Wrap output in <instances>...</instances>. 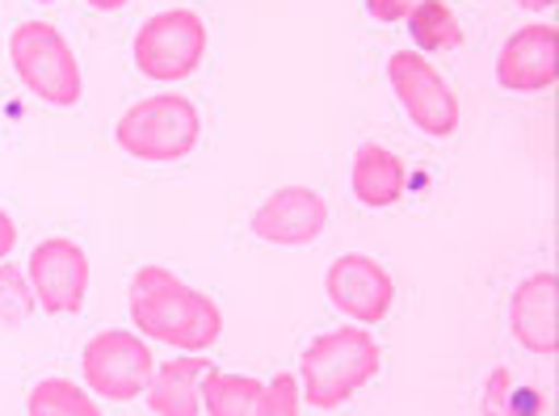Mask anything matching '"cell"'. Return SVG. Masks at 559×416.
Instances as JSON below:
<instances>
[{
    "mask_svg": "<svg viewBox=\"0 0 559 416\" xmlns=\"http://www.w3.org/2000/svg\"><path fill=\"white\" fill-rule=\"evenodd\" d=\"M559 29L551 22H531L504 38L497 56V84L509 93H547L556 84Z\"/></svg>",
    "mask_w": 559,
    "mask_h": 416,
    "instance_id": "cell-11",
    "label": "cell"
},
{
    "mask_svg": "<svg viewBox=\"0 0 559 416\" xmlns=\"http://www.w3.org/2000/svg\"><path fill=\"white\" fill-rule=\"evenodd\" d=\"M29 416H102L97 400L88 395V388L72 383V379H38L29 388L26 400Z\"/></svg>",
    "mask_w": 559,
    "mask_h": 416,
    "instance_id": "cell-17",
    "label": "cell"
},
{
    "mask_svg": "<svg viewBox=\"0 0 559 416\" xmlns=\"http://www.w3.org/2000/svg\"><path fill=\"white\" fill-rule=\"evenodd\" d=\"M509 329L522 349H531L538 358L556 354V274L551 270H538L513 286Z\"/></svg>",
    "mask_w": 559,
    "mask_h": 416,
    "instance_id": "cell-12",
    "label": "cell"
},
{
    "mask_svg": "<svg viewBox=\"0 0 559 416\" xmlns=\"http://www.w3.org/2000/svg\"><path fill=\"white\" fill-rule=\"evenodd\" d=\"M518 4H522V9H534V13H543V9H551L556 0H518Z\"/></svg>",
    "mask_w": 559,
    "mask_h": 416,
    "instance_id": "cell-24",
    "label": "cell"
},
{
    "mask_svg": "<svg viewBox=\"0 0 559 416\" xmlns=\"http://www.w3.org/2000/svg\"><path fill=\"white\" fill-rule=\"evenodd\" d=\"M152 370H156L152 345L140 333H127V329H102L81 354L84 388L102 395V400H114V404L140 400L147 391Z\"/></svg>",
    "mask_w": 559,
    "mask_h": 416,
    "instance_id": "cell-6",
    "label": "cell"
},
{
    "mask_svg": "<svg viewBox=\"0 0 559 416\" xmlns=\"http://www.w3.org/2000/svg\"><path fill=\"white\" fill-rule=\"evenodd\" d=\"M131 324L143 341L173 345L181 354H206L224 336V311L211 295L186 286L165 265H140L127 290Z\"/></svg>",
    "mask_w": 559,
    "mask_h": 416,
    "instance_id": "cell-1",
    "label": "cell"
},
{
    "mask_svg": "<svg viewBox=\"0 0 559 416\" xmlns=\"http://www.w3.org/2000/svg\"><path fill=\"white\" fill-rule=\"evenodd\" d=\"M26 282L43 316H76L88 299V252L68 236H47L29 249Z\"/></svg>",
    "mask_w": 559,
    "mask_h": 416,
    "instance_id": "cell-8",
    "label": "cell"
},
{
    "mask_svg": "<svg viewBox=\"0 0 559 416\" xmlns=\"http://www.w3.org/2000/svg\"><path fill=\"white\" fill-rule=\"evenodd\" d=\"M252 236L265 245H282V249H304L311 240L324 236L329 227V202L308 186H282L252 211Z\"/></svg>",
    "mask_w": 559,
    "mask_h": 416,
    "instance_id": "cell-10",
    "label": "cell"
},
{
    "mask_svg": "<svg viewBox=\"0 0 559 416\" xmlns=\"http://www.w3.org/2000/svg\"><path fill=\"white\" fill-rule=\"evenodd\" d=\"M135 68L147 81H186L194 76L206 56V26L194 9H165L152 13L131 43Z\"/></svg>",
    "mask_w": 559,
    "mask_h": 416,
    "instance_id": "cell-5",
    "label": "cell"
},
{
    "mask_svg": "<svg viewBox=\"0 0 559 416\" xmlns=\"http://www.w3.org/2000/svg\"><path fill=\"white\" fill-rule=\"evenodd\" d=\"M202 139V114L181 93L143 97L131 110H122L114 127V143L143 165H177L186 161Z\"/></svg>",
    "mask_w": 559,
    "mask_h": 416,
    "instance_id": "cell-3",
    "label": "cell"
},
{
    "mask_svg": "<svg viewBox=\"0 0 559 416\" xmlns=\"http://www.w3.org/2000/svg\"><path fill=\"white\" fill-rule=\"evenodd\" d=\"M349 190L370 211L395 206L404 198V190H408V168H404V161L395 156L392 147L362 143L354 152V165H349Z\"/></svg>",
    "mask_w": 559,
    "mask_h": 416,
    "instance_id": "cell-14",
    "label": "cell"
},
{
    "mask_svg": "<svg viewBox=\"0 0 559 416\" xmlns=\"http://www.w3.org/2000/svg\"><path fill=\"white\" fill-rule=\"evenodd\" d=\"M388 81H392L395 102L404 106L408 122L417 127L420 135L447 139L459 131V118H463L459 97H454V88L447 84V76L420 56V51H413V47L392 51V59H388Z\"/></svg>",
    "mask_w": 559,
    "mask_h": 416,
    "instance_id": "cell-7",
    "label": "cell"
},
{
    "mask_svg": "<svg viewBox=\"0 0 559 416\" xmlns=\"http://www.w3.org/2000/svg\"><path fill=\"white\" fill-rule=\"evenodd\" d=\"M261 388L249 375H227V370H206L202 379V413L206 416H257Z\"/></svg>",
    "mask_w": 559,
    "mask_h": 416,
    "instance_id": "cell-16",
    "label": "cell"
},
{
    "mask_svg": "<svg viewBox=\"0 0 559 416\" xmlns=\"http://www.w3.org/2000/svg\"><path fill=\"white\" fill-rule=\"evenodd\" d=\"M9 63L29 93L56 110H72L84 97V76L72 43L51 22H22L9 34Z\"/></svg>",
    "mask_w": 559,
    "mask_h": 416,
    "instance_id": "cell-4",
    "label": "cell"
},
{
    "mask_svg": "<svg viewBox=\"0 0 559 416\" xmlns=\"http://www.w3.org/2000/svg\"><path fill=\"white\" fill-rule=\"evenodd\" d=\"M17 245V223L9 211H0V261H9V252Z\"/></svg>",
    "mask_w": 559,
    "mask_h": 416,
    "instance_id": "cell-22",
    "label": "cell"
},
{
    "mask_svg": "<svg viewBox=\"0 0 559 416\" xmlns=\"http://www.w3.org/2000/svg\"><path fill=\"white\" fill-rule=\"evenodd\" d=\"M304 408V391H299V379L290 370L274 375L265 388H261V404H257V416H299Z\"/></svg>",
    "mask_w": 559,
    "mask_h": 416,
    "instance_id": "cell-20",
    "label": "cell"
},
{
    "mask_svg": "<svg viewBox=\"0 0 559 416\" xmlns=\"http://www.w3.org/2000/svg\"><path fill=\"white\" fill-rule=\"evenodd\" d=\"M484 416H543V395L531 388H518L513 370L497 366L484 383Z\"/></svg>",
    "mask_w": 559,
    "mask_h": 416,
    "instance_id": "cell-18",
    "label": "cell"
},
{
    "mask_svg": "<svg viewBox=\"0 0 559 416\" xmlns=\"http://www.w3.org/2000/svg\"><path fill=\"white\" fill-rule=\"evenodd\" d=\"M34 311H38V304H34V290H29V282H26V270L0 261V320H4V324H22V320H29Z\"/></svg>",
    "mask_w": 559,
    "mask_h": 416,
    "instance_id": "cell-19",
    "label": "cell"
},
{
    "mask_svg": "<svg viewBox=\"0 0 559 416\" xmlns=\"http://www.w3.org/2000/svg\"><path fill=\"white\" fill-rule=\"evenodd\" d=\"M211 361L206 354H177L160 361L147 379V413L156 416H202V379H206Z\"/></svg>",
    "mask_w": 559,
    "mask_h": 416,
    "instance_id": "cell-13",
    "label": "cell"
},
{
    "mask_svg": "<svg viewBox=\"0 0 559 416\" xmlns=\"http://www.w3.org/2000/svg\"><path fill=\"white\" fill-rule=\"evenodd\" d=\"M88 9H97V13H118L122 4H131V0H84Z\"/></svg>",
    "mask_w": 559,
    "mask_h": 416,
    "instance_id": "cell-23",
    "label": "cell"
},
{
    "mask_svg": "<svg viewBox=\"0 0 559 416\" xmlns=\"http://www.w3.org/2000/svg\"><path fill=\"white\" fill-rule=\"evenodd\" d=\"M379 366H383V345L374 341V333L358 324H341V329L311 336L295 379H299L308 408L333 413L379 375Z\"/></svg>",
    "mask_w": 559,
    "mask_h": 416,
    "instance_id": "cell-2",
    "label": "cell"
},
{
    "mask_svg": "<svg viewBox=\"0 0 559 416\" xmlns=\"http://www.w3.org/2000/svg\"><path fill=\"white\" fill-rule=\"evenodd\" d=\"M324 290H329V304L358 329H374L392 316L395 307V282L392 274L362 252H345L336 257L324 274Z\"/></svg>",
    "mask_w": 559,
    "mask_h": 416,
    "instance_id": "cell-9",
    "label": "cell"
},
{
    "mask_svg": "<svg viewBox=\"0 0 559 416\" xmlns=\"http://www.w3.org/2000/svg\"><path fill=\"white\" fill-rule=\"evenodd\" d=\"M404 22H408V34L417 43L413 51H420V56H438V51L463 47V22H459V13L450 9L447 0H417Z\"/></svg>",
    "mask_w": 559,
    "mask_h": 416,
    "instance_id": "cell-15",
    "label": "cell"
},
{
    "mask_svg": "<svg viewBox=\"0 0 559 416\" xmlns=\"http://www.w3.org/2000/svg\"><path fill=\"white\" fill-rule=\"evenodd\" d=\"M38 4H56V0H38Z\"/></svg>",
    "mask_w": 559,
    "mask_h": 416,
    "instance_id": "cell-25",
    "label": "cell"
},
{
    "mask_svg": "<svg viewBox=\"0 0 559 416\" xmlns=\"http://www.w3.org/2000/svg\"><path fill=\"white\" fill-rule=\"evenodd\" d=\"M408 0H366V13H370V22H379V26H395V22H404L408 17Z\"/></svg>",
    "mask_w": 559,
    "mask_h": 416,
    "instance_id": "cell-21",
    "label": "cell"
}]
</instances>
